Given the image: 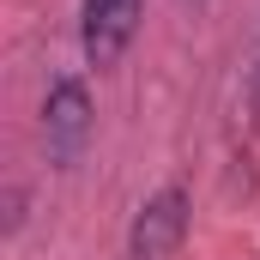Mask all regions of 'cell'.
I'll return each mask as SVG.
<instances>
[{
	"instance_id": "cell-1",
	"label": "cell",
	"mask_w": 260,
	"mask_h": 260,
	"mask_svg": "<svg viewBox=\"0 0 260 260\" xmlns=\"http://www.w3.org/2000/svg\"><path fill=\"white\" fill-rule=\"evenodd\" d=\"M43 133H49V157L73 170L85 139H91V91L79 79H55L49 85V103H43Z\"/></svg>"
},
{
	"instance_id": "cell-2",
	"label": "cell",
	"mask_w": 260,
	"mask_h": 260,
	"mask_svg": "<svg viewBox=\"0 0 260 260\" xmlns=\"http://www.w3.org/2000/svg\"><path fill=\"white\" fill-rule=\"evenodd\" d=\"M188 236V194L182 188H157V194L139 206L127 236V260H170Z\"/></svg>"
},
{
	"instance_id": "cell-3",
	"label": "cell",
	"mask_w": 260,
	"mask_h": 260,
	"mask_svg": "<svg viewBox=\"0 0 260 260\" xmlns=\"http://www.w3.org/2000/svg\"><path fill=\"white\" fill-rule=\"evenodd\" d=\"M139 30V0H79V43L91 67H115Z\"/></svg>"
},
{
	"instance_id": "cell-4",
	"label": "cell",
	"mask_w": 260,
	"mask_h": 260,
	"mask_svg": "<svg viewBox=\"0 0 260 260\" xmlns=\"http://www.w3.org/2000/svg\"><path fill=\"white\" fill-rule=\"evenodd\" d=\"M254 103H260V79H254Z\"/></svg>"
}]
</instances>
